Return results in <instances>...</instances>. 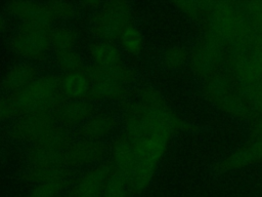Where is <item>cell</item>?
<instances>
[{
    "label": "cell",
    "mask_w": 262,
    "mask_h": 197,
    "mask_svg": "<svg viewBox=\"0 0 262 197\" xmlns=\"http://www.w3.org/2000/svg\"><path fill=\"white\" fill-rule=\"evenodd\" d=\"M123 122L124 132L131 140L137 158V164L131 171L142 169L152 173L169 142L184 125L167 107L161 93L150 87L141 89L137 98L125 102Z\"/></svg>",
    "instance_id": "1"
},
{
    "label": "cell",
    "mask_w": 262,
    "mask_h": 197,
    "mask_svg": "<svg viewBox=\"0 0 262 197\" xmlns=\"http://www.w3.org/2000/svg\"><path fill=\"white\" fill-rule=\"evenodd\" d=\"M12 103L15 116L36 112H51L66 101L59 90V76H39L27 87L7 94Z\"/></svg>",
    "instance_id": "2"
},
{
    "label": "cell",
    "mask_w": 262,
    "mask_h": 197,
    "mask_svg": "<svg viewBox=\"0 0 262 197\" xmlns=\"http://www.w3.org/2000/svg\"><path fill=\"white\" fill-rule=\"evenodd\" d=\"M132 11L126 1H108L95 12L92 32L100 41H118L122 33L132 25Z\"/></svg>",
    "instance_id": "3"
},
{
    "label": "cell",
    "mask_w": 262,
    "mask_h": 197,
    "mask_svg": "<svg viewBox=\"0 0 262 197\" xmlns=\"http://www.w3.org/2000/svg\"><path fill=\"white\" fill-rule=\"evenodd\" d=\"M72 142L68 128L55 124L32 144L28 155L31 167L64 165L63 154Z\"/></svg>",
    "instance_id": "4"
},
{
    "label": "cell",
    "mask_w": 262,
    "mask_h": 197,
    "mask_svg": "<svg viewBox=\"0 0 262 197\" xmlns=\"http://www.w3.org/2000/svg\"><path fill=\"white\" fill-rule=\"evenodd\" d=\"M51 27L21 23L12 39V50L29 61H42L47 56L50 44Z\"/></svg>",
    "instance_id": "5"
},
{
    "label": "cell",
    "mask_w": 262,
    "mask_h": 197,
    "mask_svg": "<svg viewBox=\"0 0 262 197\" xmlns=\"http://www.w3.org/2000/svg\"><path fill=\"white\" fill-rule=\"evenodd\" d=\"M55 124L51 112H36L18 116L11 127V134L20 142L34 143Z\"/></svg>",
    "instance_id": "6"
},
{
    "label": "cell",
    "mask_w": 262,
    "mask_h": 197,
    "mask_svg": "<svg viewBox=\"0 0 262 197\" xmlns=\"http://www.w3.org/2000/svg\"><path fill=\"white\" fill-rule=\"evenodd\" d=\"M106 149V145L102 141L80 139L72 142L66 150L63 164L69 168L96 164L102 160Z\"/></svg>",
    "instance_id": "7"
},
{
    "label": "cell",
    "mask_w": 262,
    "mask_h": 197,
    "mask_svg": "<svg viewBox=\"0 0 262 197\" xmlns=\"http://www.w3.org/2000/svg\"><path fill=\"white\" fill-rule=\"evenodd\" d=\"M55 122L66 128L83 124L95 113V105L90 100H66L51 111Z\"/></svg>",
    "instance_id": "8"
},
{
    "label": "cell",
    "mask_w": 262,
    "mask_h": 197,
    "mask_svg": "<svg viewBox=\"0 0 262 197\" xmlns=\"http://www.w3.org/2000/svg\"><path fill=\"white\" fill-rule=\"evenodd\" d=\"M112 169V163L97 164L73 184L69 195L71 197H101L104 184Z\"/></svg>",
    "instance_id": "9"
},
{
    "label": "cell",
    "mask_w": 262,
    "mask_h": 197,
    "mask_svg": "<svg viewBox=\"0 0 262 197\" xmlns=\"http://www.w3.org/2000/svg\"><path fill=\"white\" fill-rule=\"evenodd\" d=\"M91 78V89L88 100L94 101H117L124 98L127 94V86L111 78L94 66L88 67Z\"/></svg>",
    "instance_id": "10"
},
{
    "label": "cell",
    "mask_w": 262,
    "mask_h": 197,
    "mask_svg": "<svg viewBox=\"0 0 262 197\" xmlns=\"http://www.w3.org/2000/svg\"><path fill=\"white\" fill-rule=\"evenodd\" d=\"M6 10L21 23L51 27L54 22L46 3L34 1H12L7 3Z\"/></svg>",
    "instance_id": "11"
},
{
    "label": "cell",
    "mask_w": 262,
    "mask_h": 197,
    "mask_svg": "<svg viewBox=\"0 0 262 197\" xmlns=\"http://www.w3.org/2000/svg\"><path fill=\"white\" fill-rule=\"evenodd\" d=\"M90 89L91 78L88 67L59 76V90L64 100H88Z\"/></svg>",
    "instance_id": "12"
},
{
    "label": "cell",
    "mask_w": 262,
    "mask_h": 197,
    "mask_svg": "<svg viewBox=\"0 0 262 197\" xmlns=\"http://www.w3.org/2000/svg\"><path fill=\"white\" fill-rule=\"evenodd\" d=\"M39 77L38 69L31 63H18L5 74L1 87L7 94L14 93L34 82Z\"/></svg>",
    "instance_id": "13"
},
{
    "label": "cell",
    "mask_w": 262,
    "mask_h": 197,
    "mask_svg": "<svg viewBox=\"0 0 262 197\" xmlns=\"http://www.w3.org/2000/svg\"><path fill=\"white\" fill-rule=\"evenodd\" d=\"M89 54L93 66L100 70H111L124 64L121 50L113 42L98 40L92 43Z\"/></svg>",
    "instance_id": "14"
},
{
    "label": "cell",
    "mask_w": 262,
    "mask_h": 197,
    "mask_svg": "<svg viewBox=\"0 0 262 197\" xmlns=\"http://www.w3.org/2000/svg\"><path fill=\"white\" fill-rule=\"evenodd\" d=\"M116 125V119L111 114H94L80 125L78 134L81 139L102 141Z\"/></svg>",
    "instance_id": "15"
},
{
    "label": "cell",
    "mask_w": 262,
    "mask_h": 197,
    "mask_svg": "<svg viewBox=\"0 0 262 197\" xmlns=\"http://www.w3.org/2000/svg\"><path fill=\"white\" fill-rule=\"evenodd\" d=\"M26 180L33 186L47 182H64L72 184V168L66 165L30 167Z\"/></svg>",
    "instance_id": "16"
},
{
    "label": "cell",
    "mask_w": 262,
    "mask_h": 197,
    "mask_svg": "<svg viewBox=\"0 0 262 197\" xmlns=\"http://www.w3.org/2000/svg\"><path fill=\"white\" fill-rule=\"evenodd\" d=\"M101 197H132V192L125 174L116 169H113L104 184Z\"/></svg>",
    "instance_id": "17"
},
{
    "label": "cell",
    "mask_w": 262,
    "mask_h": 197,
    "mask_svg": "<svg viewBox=\"0 0 262 197\" xmlns=\"http://www.w3.org/2000/svg\"><path fill=\"white\" fill-rule=\"evenodd\" d=\"M77 43V33L68 27H56L51 29L50 44L55 51L74 49Z\"/></svg>",
    "instance_id": "18"
},
{
    "label": "cell",
    "mask_w": 262,
    "mask_h": 197,
    "mask_svg": "<svg viewBox=\"0 0 262 197\" xmlns=\"http://www.w3.org/2000/svg\"><path fill=\"white\" fill-rule=\"evenodd\" d=\"M118 41L121 49L132 55L140 53L144 46L143 36L133 24L122 33Z\"/></svg>",
    "instance_id": "19"
},
{
    "label": "cell",
    "mask_w": 262,
    "mask_h": 197,
    "mask_svg": "<svg viewBox=\"0 0 262 197\" xmlns=\"http://www.w3.org/2000/svg\"><path fill=\"white\" fill-rule=\"evenodd\" d=\"M54 60L56 66L63 72L70 73L75 71L84 70L86 66L84 65L83 57L76 50H64V51H55Z\"/></svg>",
    "instance_id": "20"
},
{
    "label": "cell",
    "mask_w": 262,
    "mask_h": 197,
    "mask_svg": "<svg viewBox=\"0 0 262 197\" xmlns=\"http://www.w3.org/2000/svg\"><path fill=\"white\" fill-rule=\"evenodd\" d=\"M71 183L47 182L33 186L28 197H58Z\"/></svg>",
    "instance_id": "21"
},
{
    "label": "cell",
    "mask_w": 262,
    "mask_h": 197,
    "mask_svg": "<svg viewBox=\"0 0 262 197\" xmlns=\"http://www.w3.org/2000/svg\"><path fill=\"white\" fill-rule=\"evenodd\" d=\"M46 5L54 22L57 19L59 21L70 19L75 15V7L70 2L51 1V2H46Z\"/></svg>",
    "instance_id": "22"
},
{
    "label": "cell",
    "mask_w": 262,
    "mask_h": 197,
    "mask_svg": "<svg viewBox=\"0 0 262 197\" xmlns=\"http://www.w3.org/2000/svg\"><path fill=\"white\" fill-rule=\"evenodd\" d=\"M185 53L177 48H171L166 50L165 54H164V64L168 67V68H178L179 66H181L183 64V62L185 61Z\"/></svg>",
    "instance_id": "23"
},
{
    "label": "cell",
    "mask_w": 262,
    "mask_h": 197,
    "mask_svg": "<svg viewBox=\"0 0 262 197\" xmlns=\"http://www.w3.org/2000/svg\"><path fill=\"white\" fill-rule=\"evenodd\" d=\"M15 116L11 101L7 95L0 97V123Z\"/></svg>",
    "instance_id": "24"
},
{
    "label": "cell",
    "mask_w": 262,
    "mask_h": 197,
    "mask_svg": "<svg viewBox=\"0 0 262 197\" xmlns=\"http://www.w3.org/2000/svg\"><path fill=\"white\" fill-rule=\"evenodd\" d=\"M5 30V19L0 16V33Z\"/></svg>",
    "instance_id": "25"
},
{
    "label": "cell",
    "mask_w": 262,
    "mask_h": 197,
    "mask_svg": "<svg viewBox=\"0 0 262 197\" xmlns=\"http://www.w3.org/2000/svg\"><path fill=\"white\" fill-rule=\"evenodd\" d=\"M58 197H71V196L68 194V195H59Z\"/></svg>",
    "instance_id": "26"
},
{
    "label": "cell",
    "mask_w": 262,
    "mask_h": 197,
    "mask_svg": "<svg viewBox=\"0 0 262 197\" xmlns=\"http://www.w3.org/2000/svg\"><path fill=\"white\" fill-rule=\"evenodd\" d=\"M0 155H1V153H0Z\"/></svg>",
    "instance_id": "27"
}]
</instances>
